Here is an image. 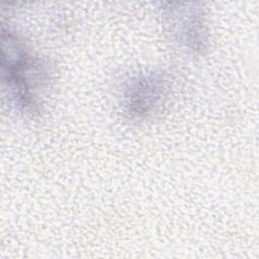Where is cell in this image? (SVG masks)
Segmentation results:
<instances>
[{
	"mask_svg": "<svg viewBox=\"0 0 259 259\" xmlns=\"http://www.w3.org/2000/svg\"><path fill=\"white\" fill-rule=\"evenodd\" d=\"M16 40L9 30L2 28V74L15 102L28 110L36 105L34 91L42 81V71Z\"/></svg>",
	"mask_w": 259,
	"mask_h": 259,
	"instance_id": "obj_1",
	"label": "cell"
},
{
	"mask_svg": "<svg viewBox=\"0 0 259 259\" xmlns=\"http://www.w3.org/2000/svg\"><path fill=\"white\" fill-rule=\"evenodd\" d=\"M163 89L161 80L155 76H146L136 80L126 96L128 112L135 116L149 113L161 98Z\"/></svg>",
	"mask_w": 259,
	"mask_h": 259,
	"instance_id": "obj_2",
	"label": "cell"
}]
</instances>
